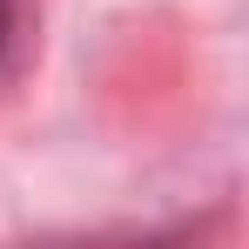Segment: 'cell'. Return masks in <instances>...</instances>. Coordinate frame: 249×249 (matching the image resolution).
I'll return each mask as SVG.
<instances>
[{
    "instance_id": "obj_1",
    "label": "cell",
    "mask_w": 249,
    "mask_h": 249,
    "mask_svg": "<svg viewBox=\"0 0 249 249\" xmlns=\"http://www.w3.org/2000/svg\"><path fill=\"white\" fill-rule=\"evenodd\" d=\"M7 27H14V0H0V47H7Z\"/></svg>"
}]
</instances>
